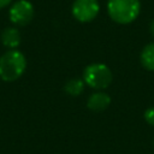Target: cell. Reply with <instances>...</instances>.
Returning <instances> with one entry per match:
<instances>
[{"instance_id": "obj_8", "label": "cell", "mask_w": 154, "mask_h": 154, "mask_svg": "<svg viewBox=\"0 0 154 154\" xmlns=\"http://www.w3.org/2000/svg\"><path fill=\"white\" fill-rule=\"evenodd\" d=\"M140 61L146 70L154 71V42L143 47L140 55Z\"/></svg>"}, {"instance_id": "obj_6", "label": "cell", "mask_w": 154, "mask_h": 154, "mask_svg": "<svg viewBox=\"0 0 154 154\" xmlns=\"http://www.w3.org/2000/svg\"><path fill=\"white\" fill-rule=\"evenodd\" d=\"M109 105H111V97L107 93L103 91L93 93L87 100V107L94 112L105 111L106 108H108Z\"/></svg>"}, {"instance_id": "obj_11", "label": "cell", "mask_w": 154, "mask_h": 154, "mask_svg": "<svg viewBox=\"0 0 154 154\" xmlns=\"http://www.w3.org/2000/svg\"><path fill=\"white\" fill-rule=\"evenodd\" d=\"M12 0H0V8H4L11 4Z\"/></svg>"}, {"instance_id": "obj_7", "label": "cell", "mask_w": 154, "mask_h": 154, "mask_svg": "<svg viewBox=\"0 0 154 154\" xmlns=\"http://www.w3.org/2000/svg\"><path fill=\"white\" fill-rule=\"evenodd\" d=\"M0 38H1V43L8 49H16L20 45V40H22L19 30L14 26H8L4 29Z\"/></svg>"}, {"instance_id": "obj_2", "label": "cell", "mask_w": 154, "mask_h": 154, "mask_svg": "<svg viewBox=\"0 0 154 154\" xmlns=\"http://www.w3.org/2000/svg\"><path fill=\"white\" fill-rule=\"evenodd\" d=\"M141 11L140 0H108L107 12L111 19L118 24H130Z\"/></svg>"}, {"instance_id": "obj_5", "label": "cell", "mask_w": 154, "mask_h": 154, "mask_svg": "<svg viewBox=\"0 0 154 154\" xmlns=\"http://www.w3.org/2000/svg\"><path fill=\"white\" fill-rule=\"evenodd\" d=\"M34 6L30 1L18 0L13 2L12 6L10 7L8 17L13 24L23 26L31 22V19L34 18Z\"/></svg>"}, {"instance_id": "obj_3", "label": "cell", "mask_w": 154, "mask_h": 154, "mask_svg": "<svg viewBox=\"0 0 154 154\" xmlns=\"http://www.w3.org/2000/svg\"><path fill=\"white\" fill-rule=\"evenodd\" d=\"M113 79L112 71L109 67L102 63H94L83 70V81L84 83L96 90L106 89Z\"/></svg>"}, {"instance_id": "obj_12", "label": "cell", "mask_w": 154, "mask_h": 154, "mask_svg": "<svg viewBox=\"0 0 154 154\" xmlns=\"http://www.w3.org/2000/svg\"><path fill=\"white\" fill-rule=\"evenodd\" d=\"M149 31H150V35L154 37V20L150 22V25H149Z\"/></svg>"}, {"instance_id": "obj_9", "label": "cell", "mask_w": 154, "mask_h": 154, "mask_svg": "<svg viewBox=\"0 0 154 154\" xmlns=\"http://www.w3.org/2000/svg\"><path fill=\"white\" fill-rule=\"evenodd\" d=\"M84 85H85V83H84L83 79H81V78H71L65 83L64 90L70 96H78V95H81L83 93Z\"/></svg>"}, {"instance_id": "obj_1", "label": "cell", "mask_w": 154, "mask_h": 154, "mask_svg": "<svg viewBox=\"0 0 154 154\" xmlns=\"http://www.w3.org/2000/svg\"><path fill=\"white\" fill-rule=\"evenodd\" d=\"M26 69L24 54L17 49H8L0 57V78L5 82H13L23 76Z\"/></svg>"}, {"instance_id": "obj_10", "label": "cell", "mask_w": 154, "mask_h": 154, "mask_svg": "<svg viewBox=\"0 0 154 154\" xmlns=\"http://www.w3.org/2000/svg\"><path fill=\"white\" fill-rule=\"evenodd\" d=\"M144 119L149 125L154 126V106H152L144 111Z\"/></svg>"}, {"instance_id": "obj_4", "label": "cell", "mask_w": 154, "mask_h": 154, "mask_svg": "<svg viewBox=\"0 0 154 154\" xmlns=\"http://www.w3.org/2000/svg\"><path fill=\"white\" fill-rule=\"evenodd\" d=\"M71 12L78 22L88 23L96 18L100 12V5L97 0H75Z\"/></svg>"}]
</instances>
